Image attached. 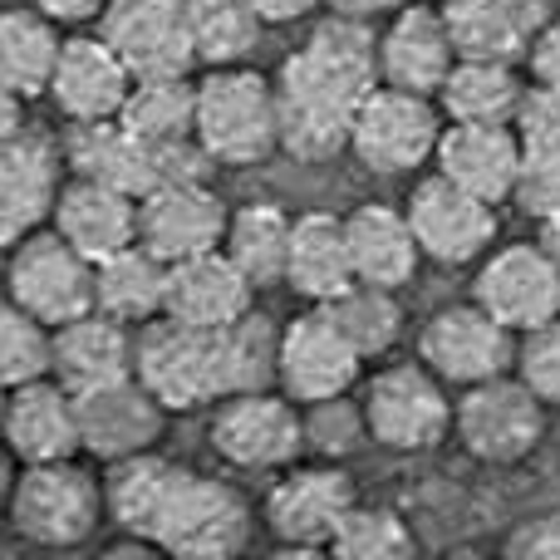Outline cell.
Listing matches in <instances>:
<instances>
[{"label":"cell","mask_w":560,"mask_h":560,"mask_svg":"<svg viewBox=\"0 0 560 560\" xmlns=\"http://www.w3.org/2000/svg\"><path fill=\"white\" fill-rule=\"evenodd\" d=\"M516 335L512 325L492 315L477 300H463V305H443L418 325V359L433 369L443 384H482V378L512 374L516 369Z\"/></svg>","instance_id":"cell-11"},{"label":"cell","mask_w":560,"mask_h":560,"mask_svg":"<svg viewBox=\"0 0 560 560\" xmlns=\"http://www.w3.org/2000/svg\"><path fill=\"white\" fill-rule=\"evenodd\" d=\"M516 374L536 388L546 408H560V315L526 329L516 345Z\"/></svg>","instance_id":"cell-43"},{"label":"cell","mask_w":560,"mask_h":560,"mask_svg":"<svg viewBox=\"0 0 560 560\" xmlns=\"http://www.w3.org/2000/svg\"><path fill=\"white\" fill-rule=\"evenodd\" d=\"M536 242H541L546 252H551V261L560 266V207L546 217H536Z\"/></svg>","instance_id":"cell-49"},{"label":"cell","mask_w":560,"mask_h":560,"mask_svg":"<svg viewBox=\"0 0 560 560\" xmlns=\"http://www.w3.org/2000/svg\"><path fill=\"white\" fill-rule=\"evenodd\" d=\"M49 226H55L65 242H74L89 261H104V256L138 242V197L69 173Z\"/></svg>","instance_id":"cell-28"},{"label":"cell","mask_w":560,"mask_h":560,"mask_svg":"<svg viewBox=\"0 0 560 560\" xmlns=\"http://www.w3.org/2000/svg\"><path fill=\"white\" fill-rule=\"evenodd\" d=\"M138 374V329L114 319L108 310H89V315L69 319L55 329V378L74 394L114 378Z\"/></svg>","instance_id":"cell-25"},{"label":"cell","mask_w":560,"mask_h":560,"mask_svg":"<svg viewBox=\"0 0 560 560\" xmlns=\"http://www.w3.org/2000/svg\"><path fill=\"white\" fill-rule=\"evenodd\" d=\"M364 374V354L349 345L329 305H310L280 329V388L295 404L349 394Z\"/></svg>","instance_id":"cell-16"},{"label":"cell","mask_w":560,"mask_h":560,"mask_svg":"<svg viewBox=\"0 0 560 560\" xmlns=\"http://www.w3.org/2000/svg\"><path fill=\"white\" fill-rule=\"evenodd\" d=\"M49 374H55V325L5 300L0 305V384L20 388Z\"/></svg>","instance_id":"cell-40"},{"label":"cell","mask_w":560,"mask_h":560,"mask_svg":"<svg viewBox=\"0 0 560 560\" xmlns=\"http://www.w3.org/2000/svg\"><path fill=\"white\" fill-rule=\"evenodd\" d=\"M256 10H261V20L266 25H295V20H305V15H315L325 0H252Z\"/></svg>","instance_id":"cell-47"},{"label":"cell","mask_w":560,"mask_h":560,"mask_svg":"<svg viewBox=\"0 0 560 560\" xmlns=\"http://www.w3.org/2000/svg\"><path fill=\"white\" fill-rule=\"evenodd\" d=\"M300 408H305V453L325 457V463H339V457H349L354 447L374 443V438H369L364 404H354L349 394L315 398V404H300Z\"/></svg>","instance_id":"cell-42"},{"label":"cell","mask_w":560,"mask_h":560,"mask_svg":"<svg viewBox=\"0 0 560 560\" xmlns=\"http://www.w3.org/2000/svg\"><path fill=\"white\" fill-rule=\"evenodd\" d=\"M526 69H532V84L556 89V94H560V15L541 30V35L532 39V55H526Z\"/></svg>","instance_id":"cell-45"},{"label":"cell","mask_w":560,"mask_h":560,"mask_svg":"<svg viewBox=\"0 0 560 560\" xmlns=\"http://www.w3.org/2000/svg\"><path fill=\"white\" fill-rule=\"evenodd\" d=\"M207 443L226 467L242 472H285L305 457V408L285 388L226 394L212 404Z\"/></svg>","instance_id":"cell-6"},{"label":"cell","mask_w":560,"mask_h":560,"mask_svg":"<svg viewBox=\"0 0 560 560\" xmlns=\"http://www.w3.org/2000/svg\"><path fill=\"white\" fill-rule=\"evenodd\" d=\"M226 202L207 187V177L187 183H158L148 197H138V242L158 252L163 261L217 252L226 242Z\"/></svg>","instance_id":"cell-19"},{"label":"cell","mask_w":560,"mask_h":560,"mask_svg":"<svg viewBox=\"0 0 560 560\" xmlns=\"http://www.w3.org/2000/svg\"><path fill=\"white\" fill-rule=\"evenodd\" d=\"M59 55H65V25L49 20L39 5H10L0 15V89L25 104L49 98Z\"/></svg>","instance_id":"cell-30"},{"label":"cell","mask_w":560,"mask_h":560,"mask_svg":"<svg viewBox=\"0 0 560 560\" xmlns=\"http://www.w3.org/2000/svg\"><path fill=\"white\" fill-rule=\"evenodd\" d=\"M329 556H339V560H408V556H418V541L398 512L354 502V512L339 522L335 541H329Z\"/></svg>","instance_id":"cell-41"},{"label":"cell","mask_w":560,"mask_h":560,"mask_svg":"<svg viewBox=\"0 0 560 560\" xmlns=\"http://www.w3.org/2000/svg\"><path fill=\"white\" fill-rule=\"evenodd\" d=\"M138 378L173 413H192L222 398V329L158 315L138 329Z\"/></svg>","instance_id":"cell-9"},{"label":"cell","mask_w":560,"mask_h":560,"mask_svg":"<svg viewBox=\"0 0 560 560\" xmlns=\"http://www.w3.org/2000/svg\"><path fill=\"white\" fill-rule=\"evenodd\" d=\"M0 433H5V447L15 463H59V457H79L84 453V438H79L74 388H65L55 374L35 378V384L5 388Z\"/></svg>","instance_id":"cell-22"},{"label":"cell","mask_w":560,"mask_h":560,"mask_svg":"<svg viewBox=\"0 0 560 560\" xmlns=\"http://www.w3.org/2000/svg\"><path fill=\"white\" fill-rule=\"evenodd\" d=\"M5 300L59 329L98 310V261H89L55 226H35L15 246H5Z\"/></svg>","instance_id":"cell-5"},{"label":"cell","mask_w":560,"mask_h":560,"mask_svg":"<svg viewBox=\"0 0 560 560\" xmlns=\"http://www.w3.org/2000/svg\"><path fill=\"white\" fill-rule=\"evenodd\" d=\"M246 310H256V285L222 246L173 261V276H167V315L173 319H187V325L202 329H226Z\"/></svg>","instance_id":"cell-27"},{"label":"cell","mask_w":560,"mask_h":560,"mask_svg":"<svg viewBox=\"0 0 560 560\" xmlns=\"http://www.w3.org/2000/svg\"><path fill=\"white\" fill-rule=\"evenodd\" d=\"M256 388H280V329L271 315L246 310L222 329V398Z\"/></svg>","instance_id":"cell-37"},{"label":"cell","mask_w":560,"mask_h":560,"mask_svg":"<svg viewBox=\"0 0 560 560\" xmlns=\"http://www.w3.org/2000/svg\"><path fill=\"white\" fill-rule=\"evenodd\" d=\"M94 30L128 59L138 79L192 74L202 65L192 45V25H187V0H108Z\"/></svg>","instance_id":"cell-18"},{"label":"cell","mask_w":560,"mask_h":560,"mask_svg":"<svg viewBox=\"0 0 560 560\" xmlns=\"http://www.w3.org/2000/svg\"><path fill=\"white\" fill-rule=\"evenodd\" d=\"M290 236H295V217H290L285 207L246 202V207H236L232 222H226L222 252L242 266L256 290H271V285H285Z\"/></svg>","instance_id":"cell-35"},{"label":"cell","mask_w":560,"mask_h":560,"mask_svg":"<svg viewBox=\"0 0 560 560\" xmlns=\"http://www.w3.org/2000/svg\"><path fill=\"white\" fill-rule=\"evenodd\" d=\"M354 256H349L345 217L335 212H300L295 236H290V266L285 285L310 305H329L339 290L354 285Z\"/></svg>","instance_id":"cell-31"},{"label":"cell","mask_w":560,"mask_h":560,"mask_svg":"<svg viewBox=\"0 0 560 560\" xmlns=\"http://www.w3.org/2000/svg\"><path fill=\"white\" fill-rule=\"evenodd\" d=\"M10 526L20 541L45 546V551H69L84 546L108 516L104 482L74 457L59 463H25V472L10 487Z\"/></svg>","instance_id":"cell-4"},{"label":"cell","mask_w":560,"mask_h":560,"mask_svg":"<svg viewBox=\"0 0 560 560\" xmlns=\"http://www.w3.org/2000/svg\"><path fill=\"white\" fill-rule=\"evenodd\" d=\"M354 502H359L354 477H349L339 463H325V457H319V463H310V467L290 463L285 472L276 477L266 502H261V516H266L276 541L295 546V551H305V546H325L329 551L339 522L354 512Z\"/></svg>","instance_id":"cell-13"},{"label":"cell","mask_w":560,"mask_h":560,"mask_svg":"<svg viewBox=\"0 0 560 560\" xmlns=\"http://www.w3.org/2000/svg\"><path fill=\"white\" fill-rule=\"evenodd\" d=\"M108 522L177 560H232L252 546L256 512L232 482L133 453L104 472Z\"/></svg>","instance_id":"cell-1"},{"label":"cell","mask_w":560,"mask_h":560,"mask_svg":"<svg viewBox=\"0 0 560 560\" xmlns=\"http://www.w3.org/2000/svg\"><path fill=\"white\" fill-rule=\"evenodd\" d=\"M65 158L69 173L89 177V183H108L118 192L148 197L163 183V167H158V148L143 143L124 118H98V124H69L65 138Z\"/></svg>","instance_id":"cell-26"},{"label":"cell","mask_w":560,"mask_h":560,"mask_svg":"<svg viewBox=\"0 0 560 560\" xmlns=\"http://www.w3.org/2000/svg\"><path fill=\"white\" fill-rule=\"evenodd\" d=\"M453 433L477 463L516 467L541 447L546 404L522 374H497L482 384H467L453 404Z\"/></svg>","instance_id":"cell-7"},{"label":"cell","mask_w":560,"mask_h":560,"mask_svg":"<svg viewBox=\"0 0 560 560\" xmlns=\"http://www.w3.org/2000/svg\"><path fill=\"white\" fill-rule=\"evenodd\" d=\"M133 79L138 74L128 69V59L98 30H74V35H65V55H59L55 84H49V104L69 124L118 118L128 94H133Z\"/></svg>","instance_id":"cell-20"},{"label":"cell","mask_w":560,"mask_h":560,"mask_svg":"<svg viewBox=\"0 0 560 560\" xmlns=\"http://www.w3.org/2000/svg\"><path fill=\"white\" fill-rule=\"evenodd\" d=\"M516 138H522V187L516 207L526 217H546L560 207V94L532 84L526 104L516 114Z\"/></svg>","instance_id":"cell-33"},{"label":"cell","mask_w":560,"mask_h":560,"mask_svg":"<svg viewBox=\"0 0 560 560\" xmlns=\"http://www.w3.org/2000/svg\"><path fill=\"white\" fill-rule=\"evenodd\" d=\"M453 404L457 398H447V384L423 359L388 364L364 384L369 438L388 453H428L453 433Z\"/></svg>","instance_id":"cell-10"},{"label":"cell","mask_w":560,"mask_h":560,"mask_svg":"<svg viewBox=\"0 0 560 560\" xmlns=\"http://www.w3.org/2000/svg\"><path fill=\"white\" fill-rule=\"evenodd\" d=\"M167 276H173V261L148 252L143 242L124 246L98 261V310L133 329L153 325L158 315H167Z\"/></svg>","instance_id":"cell-34"},{"label":"cell","mask_w":560,"mask_h":560,"mask_svg":"<svg viewBox=\"0 0 560 560\" xmlns=\"http://www.w3.org/2000/svg\"><path fill=\"white\" fill-rule=\"evenodd\" d=\"M329 10H339V15H359V20H374L384 15V10H404V5H418V0H325Z\"/></svg>","instance_id":"cell-48"},{"label":"cell","mask_w":560,"mask_h":560,"mask_svg":"<svg viewBox=\"0 0 560 560\" xmlns=\"http://www.w3.org/2000/svg\"><path fill=\"white\" fill-rule=\"evenodd\" d=\"M329 315L339 319L349 345L364 354V364L369 359L394 354V345L408 329V315H404V305H398V290L369 285V280H354L349 290H339V295L329 300Z\"/></svg>","instance_id":"cell-38"},{"label":"cell","mask_w":560,"mask_h":560,"mask_svg":"<svg viewBox=\"0 0 560 560\" xmlns=\"http://www.w3.org/2000/svg\"><path fill=\"white\" fill-rule=\"evenodd\" d=\"M433 163L457 187L487 197L492 207H506L522 187V138L516 124H447Z\"/></svg>","instance_id":"cell-23"},{"label":"cell","mask_w":560,"mask_h":560,"mask_svg":"<svg viewBox=\"0 0 560 560\" xmlns=\"http://www.w3.org/2000/svg\"><path fill=\"white\" fill-rule=\"evenodd\" d=\"M118 118L153 148L187 143V138H197V79L192 74L133 79V94H128Z\"/></svg>","instance_id":"cell-36"},{"label":"cell","mask_w":560,"mask_h":560,"mask_svg":"<svg viewBox=\"0 0 560 560\" xmlns=\"http://www.w3.org/2000/svg\"><path fill=\"white\" fill-rule=\"evenodd\" d=\"M197 143L217 167H256L280 153L276 79L246 65H217L197 79Z\"/></svg>","instance_id":"cell-3"},{"label":"cell","mask_w":560,"mask_h":560,"mask_svg":"<svg viewBox=\"0 0 560 560\" xmlns=\"http://www.w3.org/2000/svg\"><path fill=\"white\" fill-rule=\"evenodd\" d=\"M443 108L433 94H413V89L378 84L374 94L359 104L354 133H349V153L364 173L374 177H413L443 143Z\"/></svg>","instance_id":"cell-8"},{"label":"cell","mask_w":560,"mask_h":560,"mask_svg":"<svg viewBox=\"0 0 560 560\" xmlns=\"http://www.w3.org/2000/svg\"><path fill=\"white\" fill-rule=\"evenodd\" d=\"M345 232H349V256H354V276L359 280L404 290L408 280L418 276L423 246H418L413 222H408L404 207L359 202L354 212L345 217Z\"/></svg>","instance_id":"cell-29"},{"label":"cell","mask_w":560,"mask_h":560,"mask_svg":"<svg viewBox=\"0 0 560 560\" xmlns=\"http://www.w3.org/2000/svg\"><path fill=\"white\" fill-rule=\"evenodd\" d=\"M187 25H192L197 59L207 69L217 65H246L256 45H261V10L252 0H187Z\"/></svg>","instance_id":"cell-39"},{"label":"cell","mask_w":560,"mask_h":560,"mask_svg":"<svg viewBox=\"0 0 560 560\" xmlns=\"http://www.w3.org/2000/svg\"><path fill=\"white\" fill-rule=\"evenodd\" d=\"M556 15H560V0H556Z\"/></svg>","instance_id":"cell-50"},{"label":"cell","mask_w":560,"mask_h":560,"mask_svg":"<svg viewBox=\"0 0 560 560\" xmlns=\"http://www.w3.org/2000/svg\"><path fill=\"white\" fill-rule=\"evenodd\" d=\"M526 79L512 59H463L447 69L438 89V108L447 124H516L526 104Z\"/></svg>","instance_id":"cell-32"},{"label":"cell","mask_w":560,"mask_h":560,"mask_svg":"<svg viewBox=\"0 0 560 560\" xmlns=\"http://www.w3.org/2000/svg\"><path fill=\"white\" fill-rule=\"evenodd\" d=\"M453 65H457V45L447 35L438 0H418V5L394 10V20L378 30V84L438 98Z\"/></svg>","instance_id":"cell-21"},{"label":"cell","mask_w":560,"mask_h":560,"mask_svg":"<svg viewBox=\"0 0 560 560\" xmlns=\"http://www.w3.org/2000/svg\"><path fill=\"white\" fill-rule=\"evenodd\" d=\"M463 59H512L532 55V39L556 20V0H438Z\"/></svg>","instance_id":"cell-24"},{"label":"cell","mask_w":560,"mask_h":560,"mask_svg":"<svg viewBox=\"0 0 560 560\" xmlns=\"http://www.w3.org/2000/svg\"><path fill=\"white\" fill-rule=\"evenodd\" d=\"M502 551L512 560H560V516H532L512 526Z\"/></svg>","instance_id":"cell-44"},{"label":"cell","mask_w":560,"mask_h":560,"mask_svg":"<svg viewBox=\"0 0 560 560\" xmlns=\"http://www.w3.org/2000/svg\"><path fill=\"white\" fill-rule=\"evenodd\" d=\"M65 143L45 128H15L0 143V242L15 246L35 226H49L55 202L65 192Z\"/></svg>","instance_id":"cell-14"},{"label":"cell","mask_w":560,"mask_h":560,"mask_svg":"<svg viewBox=\"0 0 560 560\" xmlns=\"http://www.w3.org/2000/svg\"><path fill=\"white\" fill-rule=\"evenodd\" d=\"M74 404H79V438H84V453L98 457L104 467L118 463V457L153 453L167 433V413H173L138 374L84 388V394H74Z\"/></svg>","instance_id":"cell-17"},{"label":"cell","mask_w":560,"mask_h":560,"mask_svg":"<svg viewBox=\"0 0 560 560\" xmlns=\"http://www.w3.org/2000/svg\"><path fill=\"white\" fill-rule=\"evenodd\" d=\"M472 300L492 310L502 325H512L516 335H526L560 315V266L541 242L492 246L477 261Z\"/></svg>","instance_id":"cell-15"},{"label":"cell","mask_w":560,"mask_h":560,"mask_svg":"<svg viewBox=\"0 0 560 560\" xmlns=\"http://www.w3.org/2000/svg\"><path fill=\"white\" fill-rule=\"evenodd\" d=\"M271 79L280 98V153L295 163H335L349 153L359 104L378 89V30L329 10Z\"/></svg>","instance_id":"cell-2"},{"label":"cell","mask_w":560,"mask_h":560,"mask_svg":"<svg viewBox=\"0 0 560 560\" xmlns=\"http://www.w3.org/2000/svg\"><path fill=\"white\" fill-rule=\"evenodd\" d=\"M404 212L413 222L418 246H423V261L438 266H477L497 246V232H502L497 207L487 197L457 187L443 173L418 177Z\"/></svg>","instance_id":"cell-12"},{"label":"cell","mask_w":560,"mask_h":560,"mask_svg":"<svg viewBox=\"0 0 560 560\" xmlns=\"http://www.w3.org/2000/svg\"><path fill=\"white\" fill-rule=\"evenodd\" d=\"M30 5H39L49 20H59V25H98L108 0H30Z\"/></svg>","instance_id":"cell-46"}]
</instances>
